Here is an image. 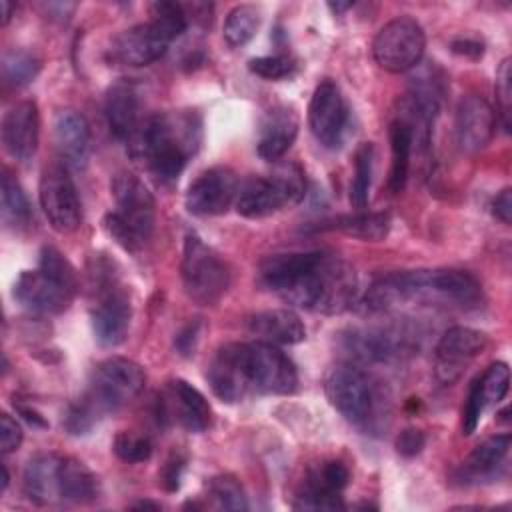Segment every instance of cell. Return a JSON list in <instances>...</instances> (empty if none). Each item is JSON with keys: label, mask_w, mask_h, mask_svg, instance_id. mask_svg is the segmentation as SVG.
I'll use <instances>...</instances> for the list:
<instances>
[{"label": "cell", "mask_w": 512, "mask_h": 512, "mask_svg": "<svg viewBox=\"0 0 512 512\" xmlns=\"http://www.w3.org/2000/svg\"><path fill=\"white\" fill-rule=\"evenodd\" d=\"M258 282L288 304L320 314H342L358 292L354 266L322 250L268 256L258 266Z\"/></svg>", "instance_id": "6da1fadb"}, {"label": "cell", "mask_w": 512, "mask_h": 512, "mask_svg": "<svg viewBox=\"0 0 512 512\" xmlns=\"http://www.w3.org/2000/svg\"><path fill=\"white\" fill-rule=\"evenodd\" d=\"M370 292L382 310L408 302L446 304L462 310H476L484 304L480 282L470 272L454 268L392 272L372 282Z\"/></svg>", "instance_id": "7a4b0ae2"}, {"label": "cell", "mask_w": 512, "mask_h": 512, "mask_svg": "<svg viewBox=\"0 0 512 512\" xmlns=\"http://www.w3.org/2000/svg\"><path fill=\"white\" fill-rule=\"evenodd\" d=\"M202 140V120L194 110L162 112L146 118L128 142L134 158L160 180L172 182L180 176Z\"/></svg>", "instance_id": "3957f363"}, {"label": "cell", "mask_w": 512, "mask_h": 512, "mask_svg": "<svg viewBox=\"0 0 512 512\" xmlns=\"http://www.w3.org/2000/svg\"><path fill=\"white\" fill-rule=\"evenodd\" d=\"M324 392L348 422L366 432L380 430L390 414V396L384 384L352 362L328 370Z\"/></svg>", "instance_id": "277c9868"}, {"label": "cell", "mask_w": 512, "mask_h": 512, "mask_svg": "<svg viewBox=\"0 0 512 512\" xmlns=\"http://www.w3.org/2000/svg\"><path fill=\"white\" fill-rule=\"evenodd\" d=\"M116 208L104 216V230L128 252H138L152 236L156 202L146 184L130 174L118 172L110 182Z\"/></svg>", "instance_id": "5b68a950"}, {"label": "cell", "mask_w": 512, "mask_h": 512, "mask_svg": "<svg viewBox=\"0 0 512 512\" xmlns=\"http://www.w3.org/2000/svg\"><path fill=\"white\" fill-rule=\"evenodd\" d=\"M306 194L304 170L294 162H282L270 176L246 180L236 196V210L244 218H264L286 206L298 204Z\"/></svg>", "instance_id": "8992f818"}, {"label": "cell", "mask_w": 512, "mask_h": 512, "mask_svg": "<svg viewBox=\"0 0 512 512\" xmlns=\"http://www.w3.org/2000/svg\"><path fill=\"white\" fill-rule=\"evenodd\" d=\"M180 276L188 298L200 306L218 304L230 288L228 264L196 234L184 240Z\"/></svg>", "instance_id": "52a82bcc"}, {"label": "cell", "mask_w": 512, "mask_h": 512, "mask_svg": "<svg viewBox=\"0 0 512 512\" xmlns=\"http://www.w3.org/2000/svg\"><path fill=\"white\" fill-rule=\"evenodd\" d=\"M146 384V374L134 360L112 356L94 368L90 392L84 396L98 414L132 402Z\"/></svg>", "instance_id": "ba28073f"}, {"label": "cell", "mask_w": 512, "mask_h": 512, "mask_svg": "<svg viewBox=\"0 0 512 512\" xmlns=\"http://www.w3.org/2000/svg\"><path fill=\"white\" fill-rule=\"evenodd\" d=\"M424 48L426 34L422 26L410 16H398L378 30L372 42V56L382 70L402 74L420 64Z\"/></svg>", "instance_id": "9c48e42d"}, {"label": "cell", "mask_w": 512, "mask_h": 512, "mask_svg": "<svg viewBox=\"0 0 512 512\" xmlns=\"http://www.w3.org/2000/svg\"><path fill=\"white\" fill-rule=\"evenodd\" d=\"M92 276L96 292V300L90 308L94 336L102 346H118L126 340L132 318L128 292L110 274L94 270Z\"/></svg>", "instance_id": "30bf717a"}, {"label": "cell", "mask_w": 512, "mask_h": 512, "mask_svg": "<svg viewBox=\"0 0 512 512\" xmlns=\"http://www.w3.org/2000/svg\"><path fill=\"white\" fill-rule=\"evenodd\" d=\"M40 208L48 220V224L60 232L70 234L82 222V206L76 192V186L68 174V170L60 164H52L44 168L38 186Z\"/></svg>", "instance_id": "8fae6325"}, {"label": "cell", "mask_w": 512, "mask_h": 512, "mask_svg": "<svg viewBox=\"0 0 512 512\" xmlns=\"http://www.w3.org/2000/svg\"><path fill=\"white\" fill-rule=\"evenodd\" d=\"M248 374L254 394H292L298 386L294 362L268 342H248Z\"/></svg>", "instance_id": "7c38bea8"}, {"label": "cell", "mask_w": 512, "mask_h": 512, "mask_svg": "<svg viewBox=\"0 0 512 512\" xmlns=\"http://www.w3.org/2000/svg\"><path fill=\"white\" fill-rule=\"evenodd\" d=\"M238 190L240 182L230 166H212L192 180L184 204L194 216H218L236 202Z\"/></svg>", "instance_id": "4fadbf2b"}, {"label": "cell", "mask_w": 512, "mask_h": 512, "mask_svg": "<svg viewBox=\"0 0 512 512\" xmlns=\"http://www.w3.org/2000/svg\"><path fill=\"white\" fill-rule=\"evenodd\" d=\"M208 384L216 398L234 404L252 392L248 374V356L244 342H230L216 350L206 372Z\"/></svg>", "instance_id": "5bb4252c"}, {"label": "cell", "mask_w": 512, "mask_h": 512, "mask_svg": "<svg viewBox=\"0 0 512 512\" xmlns=\"http://www.w3.org/2000/svg\"><path fill=\"white\" fill-rule=\"evenodd\" d=\"M488 346V338L484 332L468 328V326H452L448 328L438 346L434 356V376L440 384L456 382L466 366L480 356Z\"/></svg>", "instance_id": "9a60e30c"}, {"label": "cell", "mask_w": 512, "mask_h": 512, "mask_svg": "<svg viewBox=\"0 0 512 512\" xmlns=\"http://www.w3.org/2000/svg\"><path fill=\"white\" fill-rule=\"evenodd\" d=\"M350 480L348 468L340 460L314 464L294 496L292 506L298 510H340L344 508L342 490Z\"/></svg>", "instance_id": "2e32d148"}, {"label": "cell", "mask_w": 512, "mask_h": 512, "mask_svg": "<svg viewBox=\"0 0 512 512\" xmlns=\"http://www.w3.org/2000/svg\"><path fill=\"white\" fill-rule=\"evenodd\" d=\"M308 124L322 146L336 148L342 142L348 124V106L338 84L332 80L316 86L308 106Z\"/></svg>", "instance_id": "e0dca14e"}, {"label": "cell", "mask_w": 512, "mask_h": 512, "mask_svg": "<svg viewBox=\"0 0 512 512\" xmlns=\"http://www.w3.org/2000/svg\"><path fill=\"white\" fill-rule=\"evenodd\" d=\"M14 300L34 314H60L76 296V290L38 270H24L12 288Z\"/></svg>", "instance_id": "ac0fdd59"}, {"label": "cell", "mask_w": 512, "mask_h": 512, "mask_svg": "<svg viewBox=\"0 0 512 512\" xmlns=\"http://www.w3.org/2000/svg\"><path fill=\"white\" fill-rule=\"evenodd\" d=\"M160 410L164 420H172L194 434L204 432L212 420V410L204 394L182 378L168 382L166 394L160 398Z\"/></svg>", "instance_id": "d6986e66"}, {"label": "cell", "mask_w": 512, "mask_h": 512, "mask_svg": "<svg viewBox=\"0 0 512 512\" xmlns=\"http://www.w3.org/2000/svg\"><path fill=\"white\" fill-rule=\"evenodd\" d=\"M4 150L18 162H28L38 148L40 114L34 100H22L4 112L2 126Z\"/></svg>", "instance_id": "ffe728a7"}, {"label": "cell", "mask_w": 512, "mask_h": 512, "mask_svg": "<svg viewBox=\"0 0 512 512\" xmlns=\"http://www.w3.org/2000/svg\"><path fill=\"white\" fill-rule=\"evenodd\" d=\"M496 130V114L486 98L466 94L456 108L454 132L456 142L464 152H478L486 148Z\"/></svg>", "instance_id": "44dd1931"}, {"label": "cell", "mask_w": 512, "mask_h": 512, "mask_svg": "<svg viewBox=\"0 0 512 512\" xmlns=\"http://www.w3.org/2000/svg\"><path fill=\"white\" fill-rule=\"evenodd\" d=\"M170 40L148 20L120 32L110 46L114 62L126 66H148L164 56Z\"/></svg>", "instance_id": "7402d4cb"}, {"label": "cell", "mask_w": 512, "mask_h": 512, "mask_svg": "<svg viewBox=\"0 0 512 512\" xmlns=\"http://www.w3.org/2000/svg\"><path fill=\"white\" fill-rule=\"evenodd\" d=\"M298 128H300V120L292 106L280 104L270 108L264 114L258 130L256 150L260 158L268 162H276L278 158H282L288 152V148L294 144L298 136Z\"/></svg>", "instance_id": "603a6c76"}, {"label": "cell", "mask_w": 512, "mask_h": 512, "mask_svg": "<svg viewBox=\"0 0 512 512\" xmlns=\"http://www.w3.org/2000/svg\"><path fill=\"white\" fill-rule=\"evenodd\" d=\"M340 344L344 352L362 364L368 362H390L400 358L406 350L404 338L386 330H366V328H352L342 334Z\"/></svg>", "instance_id": "cb8c5ba5"}, {"label": "cell", "mask_w": 512, "mask_h": 512, "mask_svg": "<svg viewBox=\"0 0 512 512\" xmlns=\"http://www.w3.org/2000/svg\"><path fill=\"white\" fill-rule=\"evenodd\" d=\"M54 148L64 164L82 168L90 152V128L82 114L74 110H60L52 124Z\"/></svg>", "instance_id": "d4e9b609"}, {"label": "cell", "mask_w": 512, "mask_h": 512, "mask_svg": "<svg viewBox=\"0 0 512 512\" xmlns=\"http://www.w3.org/2000/svg\"><path fill=\"white\" fill-rule=\"evenodd\" d=\"M104 114L110 132L124 142H130L142 126L140 100L132 84L118 82L110 86L104 100Z\"/></svg>", "instance_id": "484cf974"}, {"label": "cell", "mask_w": 512, "mask_h": 512, "mask_svg": "<svg viewBox=\"0 0 512 512\" xmlns=\"http://www.w3.org/2000/svg\"><path fill=\"white\" fill-rule=\"evenodd\" d=\"M510 450V434H496L482 440L456 472L460 484L490 482L496 478Z\"/></svg>", "instance_id": "4316f807"}, {"label": "cell", "mask_w": 512, "mask_h": 512, "mask_svg": "<svg viewBox=\"0 0 512 512\" xmlns=\"http://www.w3.org/2000/svg\"><path fill=\"white\" fill-rule=\"evenodd\" d=\"M248 330L250 334L268 344H298L306 338V328L300 320V316L286 308H274V310H262L248 318Z\"/></svg>", "instance_id": "83f0119b"}, {"label": "cell", "mask_w": 512, "mask_h": 512, "mask_svg": "<svg viewBox=\"0 0 512 512\" xmlns=\"http://www.w3.org/2000/svg\"><path fill=\"white\" fill-rule=\"evenodd\" d=\"M62 456L54 452L36 454L28 460L22 474V488L28 500L34 504H54L60 502L58 494V476H60Z\"/></svg>", "instance_id": "f1b7e54d"}, {"label": "cell", "mask_w": 512, "mask_h": 512, "mask_svg": "<svg viewBox=\"0 0 512 512\" xmlns=\"http://www.w3.org/2000/svg\"><path fill=\"white\" fill-rule=\"evenodd\" d=\"M60 502L88 504L100 494V484L96 474L78 458L62 456L60 476H58Z\"/></svg>", "instance_id": "f546056e"}, {"label": "cell", "mask_w": 512, "mask_h": 512, "mask_svg": "<svg viewBox=\"0 0 512 512\" xmlns=\"http://www.w3.org/2000/svg\"><path fill=\"white\" fill-rule=\"evenodd\" d=\"M388 136H390V150H392V166H390L388 186L394 194H398L406 186L412 150H414V144H418V142H416L414 126L402 114H398L390 122Z\"/></svg>", "instance_id": "4dcf8cb0"}, {"label": "cell", "mask_w": 512, "mask_h": 512, "mask_svg": "<svg viewBox=\"0 0 512 512\" xmlns=\"http://www.w3.org/2000/svg\"><path fill=\"white\" fill-rule=\"evenodd\" d=\"M390 226H392V218L388 212H358L350 216H340L324 228H336L348 236H354L366 242H378L388 236Z\"/></svg>", "instance_id": "1f68e13d"}, {"label": "cell", "mask_w": 512, "mask_h": 512, "mask_svg": "<svg viewBox=\"0 0 512 512\" xmlns=\"http://www.w3.org/2000/svg\"><path fill=\"white\" fill-rule=\"evenodd\" d=\"M260 10L252 4H240L236 8H232L224 20V40L232 46H244L246 42H250L254 38V34L260 28Z\"/></svg>", "instance_id": "d6a6232c"}, {"label": "cell", "mask_w": 512, "mask_h": 512, "mask_svg": "<svg viewBox=\"0 0 512 512\" xmlns=\"http://www.w3.org/2000/svg\"><path fill=\"white\" fill-rule=\"evenodd\" d=\"M0 68H2V80L6 84L24 86L38 76V72L42 68V60L32 50L14 48L2 56Z\"/></svg>", "instance_id": "836d02e7"}, {"label": "cell", "mask_w": 512, "mask_h": 512, "mask_svg": "<svg viewBox=\"0 0 512 512\" xmlns=\"http://www.w3.org/2000/svg\"><path fill=\"white\" fill-rule=\"evenodd\" d=\"M372 164H374V146L364 142L354 154V176L350 182V204L356 210H364L370 198L372 184Z\"/></svg>", "instance_id": "e575fe53"}, {"label": "cell", "mask_w": 512, "mask_h": 512, "mask_svg": "<svg viewBox=\"0 0 512 512\" xmlns=\"http://www.w3.org/2000/svg\"><path fill=\"white\" fill-rule=\"evenodd\" d=\"M2 220L14 228L30 222L28 198L8 170H2Z\"/></svg>", "instance_id": "d590c367"}, {"label": "cell", "mask_w": 512, "mask_h": 512, "mask_svg": "<svg viewBox=\"0 0 512 512\" xmlns=\"http://www.w3.org/2000/svg\"><path fill=\"white\" fill-rule=\"evenodd\" d=\"M206 490H208V498L220 510H246L248 508L244 488L240 486V482L234 476H228V474L214 476L208 480Z\"/></svg>", "instance_id": "8d00e7d4"}, {"label": "cell", "mask_w": 512, "mask_h": 512, "mask_svg": "<svg viewBox=\"0 0 512 512\" xmlns=\"http://www.w3.org/2000/svg\"><path fill=\"white\" fill-rule=\"evenodd\" d=\"M478 394L484 402V406L498 404L508 394L510 386V370L504 362H492L476 380H474Z\"/></svg>", "instance_id": "74e56055"}, {"label": "cell", "mask_w": 512, "mask_h": 512, "mask_svg": "<svg viewBox=\"0 0 512 512\" xmlns=\"http://www.w3.org/2000/svg\"><path fill=\"white\" fill-rule=\"evenodd\" d=\"M150 22L172 42L188 26V14L182 4L176 2H154L150 6Z\"/></svg>", "instance_id": "f35d334b"}, {"label": "cell", "mask_w": 512, "mask_h": 512, "mask_svg": "<svg viewBox=\"0 0 512 512\" xmlns=\"http://www.w3.org/2000/svg\"><path fill=\"white\" fill-rule=\"evenodd\" d=\"M38 268L42 272H46L48 276L56 278L58 282L78 290V274H76L74 266L70 264V260L58 248L42 246L40 258H38Z\"/></svg>", "instance_id": "ab89813d"}, {"label": "cell", "mask_w": 512, "mask_h": 512, "mask_svg": "<svg viewBox=\"0 0 512 512\" xmlns=\"http://www.w3.org/2000/svg\"><path fill=\"white\" fill-rule=\"evenodd\" d=\"M152 448L154 446L148 436L134 434V432H118L112 442L114 454L128 464L146 462L152 456Z\"/></svg>", "instance_id": "60d3db41"}, {"label": "cell", "mask_w": 512, "mask_h": 512, "mask_svg": "<svg viewBox=\"0 0 512 512\" xmlns=\"http://www.w3.org/2000/svg\"><path fill=\"white\" fill-rule=\"evenodd\" d=\"M512 60L504 58L496 72V102H498V114L502 120L504 130L508 132L512 126Z\"/></svg>", "instance_id": "b9f144b4"}, {"label": "cell", "mask_w": 512, "mask_h": 512, "mask_svg": "<svg viewBox=\"0 0 512 512\" xmlns=\"http://www.w3.org/2000/svg\"><path fill=\"white\" fill-rule=\"evenodd\" d=\"M252 74L266 78V80H280L294 72L296 62L288 54H272V56H258L248 62Z\"/></svg>", "instance_id": "7bdbcfd3"}, {"label": "cell", "mask_w": 512, "mask_h": 512, "mask_svg": "<svg viewBox=\"0 0 512 512\" xmlns=\"http://www.w3.org/2000/svg\"><path fill=\"white\" fill-rule=\"evenodd\" d=\"M184 466H186V460L182 454L178 452H172L168 456V460L164 462L158 478H160V484L166 492H176L180 488V478H182V472H184Z\"/></svg>", "instance_id": "ee69618b"}, {"label": "cell", "mask_w": 512, "mask_h": 512, "mask_svg": "<svg viewBox=\"0 0 512 512\" xmlns=\"http://www.w3.org/2000/svg\"><path fill=\"white\" fill-rule=\"evenodd\" d=\"M22 428L20 424L10 416V414H2L0 416V450L2 454H10L14 450H18V446L22 444Z\"/></svg>", "instance_id": "f6af8a7d"}, {"label": "cell", "mask_w": 512, "mask_h": 512, "mask_svg": "<svg viewBox=\"0 0 512 512\" xmlns=\"http://www.w3.org/2000/svg\"><path fill=\"white\" fill-rule=\"evenodd\" d=\"M426 444V434L422 430H416V428H406L402 430L398 436H396V452L410 458V456H416L422 452Z\"/></svg>", "instance_id": "bcb514c9"}, {"label": "cell", "mask_w": 512, "mask_h": 512, "mask_svg": "<svg viewBox=\"0 0 512 512\" xmlns=\"http://www.w3.org/2000/svg\"><path fill=\"white\" fill-rule=\"evenodd\" d=\"M198 338H200V322H190L186 324L174 338V346L176 350L182 354V356H190L194 354V348L198 344Z\"/></svg>", "instance_id": "7dc6e473"}, {"label": "cell", "mask_w": 512, "mask_h": 512, "mask_svg": "<svg viewBox=\"0 0 512 512\" xmlns=\"http://www.w3.org/2000/svg\"><path fill=\"white\" fill-rule=\"evenodd\" d=\"M492 212L500 222L504 224L512 222V190L510 188H504L496 194L492 202Z\"/></svg>", "instance_id": "c3c4849f"}, {"label": "cell", "mask_w": 512, "mask_h": 512, "mask_svg": "<svg viewBox=\"0 0 512 512\" xmlns=\"http://www.w3.org/2000/svg\"><path fill=\"white\" fill-rule=\"evenodd\" d=\"M452 52L460 56H470V58H480L484 52L482 42L472 40V38H458L452 42Z\"/></svg>", "instance_id": "681fc988"}, {"label": "cell", "mask_w": 512, "mask_h": 512, "mask_svg": "<svg viewBox=\"0 0 512 512\" xmlns=\"http://www.w3.org/2000/svg\"><path fill=\"white\" fill-rule=\"evenodd\" d=\"M18 412L24 416V420H28L30 424H34V426H46V422H44V418L36 412V410H30V408H26V406H18Z\"/></svg>", "instance_id": "f907efd6"}, {"label": "cell", "mask_w": 512, "mask_h": 512, "mask_svg": "<svg viewBox=\"0 0 512 512\" xmlns=\"http://www.w3.org/2000/svg\"><path fill=\"white\" fill-rule=\"evenodd\" d=\"M0 10H2V24L6 26L8 22H10V18H12V10H14V4L12 2H8V0H2L0 2Z\"/></svg>", "instance_id": "816d5d0a"}, {"label": "cell", "mask_w": 512, "mask_h": 512, "mask_svg": "<svg viewBox=\"0 0 512 512\" xmlns=\"http://www.w3.org/2000/svg\"><path fill=\"white\" fill-rule=\"evenodd\" d=\"M132 508H152V510H158V508H160V504L150 502V500H140V502L132 504Z\"/></svg>", "instance_id": "f5cc1de1"}, {"label": "cell", "mask_w": 512, "mask_h": 512, "mask_svg": "<svg viewBox=\"0 0 512 512\" xmlns=\"http://www.w3.org/2000/svg\"><path fill=\"white\" fill-rule=\"evenodd\" d=\"M328 8H330L332 12H336V14H338V12H344V10L352 8V4H350V2H346V4H338V2H336V4H328Z\"/></svg>", "instance_id": "db71d44e"}, {"label": "cell", "mask_w": 512, "mask_h": 512, "mask_svg": "<svg viewBox=\"0 0 512 512\" xmlns=\"http://www.w3.org/2000/svg\"><path fill=\"white\" fill-rule=\"evenodd\" d=\"M8 482H10V476H8V468H6V464H2V492L8 488Z\"/></svg>", "instance_id": "11a10c76"}]
</instances>
